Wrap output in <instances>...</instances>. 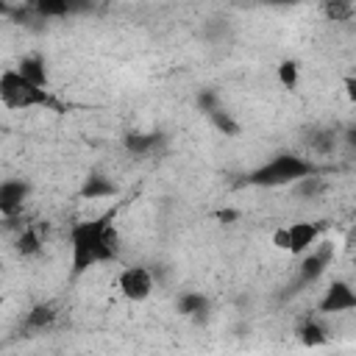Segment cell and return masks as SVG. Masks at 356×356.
Segmentation results:
<instances>
[{
    "instance_id": "cell-1",
    "label": "cell",
    "mask_w": 356,
    "mask_h": 356,
    "mask_svg": "<svg viewBox=\"0 0 356 356\" xmlns=\"http://www.w3.org/2000/svg\"><path fill=\"white\" fill-rule=\"evenodd\" d=\"M117 250H120V239L111 214L81 220L70 228V267L75 278L97 264L114 261Z\"/></svg>"
},
{
    "instance_id": "cell-2",
    "label": "cell",
    "mask_w": 356,
    "mask_h": 356,
    "mask_svg": "<svg viewBox=\"0 0 356 356\" xmlns=\"http://www.w3.org/2000/svg\"><path fill=\"white\" fill-rule=\"evenodd\" d=\"M0 97L6 108H58L56 97L44 89L31 83L17 67L3 70L0 75Z\"/></svg>"
},
{
    "instance_id": "cell-3",
    "label": "cell",
    "mask_w": 356,
    "mask_h": 356,
    "mask_svg": "<svg viewBox=\"0 0 356 356\" xmlns=\"http://www.w3.org/2000/svg\"><path fill=\"white\" fill-rule=\"evenodd\" d=\"M317 172L314 164L298 153H278L270 161H264L261 167H256L248 181L253 186H286V184H298L300 178Z\"/></svg>"
},
{
    "instance_id": "cell-4",
    "label": "cell",
    "mask_w": 356,
    "mask_h": 356,
    "mask_svg": "<svg viewBox=\"0 0 356 356\" xmlns=\"http://www.w3.org/2000/svg\"><path fill=\"white\" fill-rule=\"evenodd\" d=\"M117 289L125 300L131 303H142L153 295V273L142 264H131L125 270H120L117 275Z\"/></svg>"
},
{
    "instance_id": "cell-5",
    "label": "cell",
    "mask_w": 356,
    "mask_h": 356,
    "mask_svg": "<svg viewBox=\"0 0 356 356\" xmlns=\"http://www.w3.org/2000/svg\"><path fill=\"white\" fill-rule=\"evenodd\" d=\"M317 309L323 314H342V312H353L356 309V289L348 281H331L317 303Z\"/></svg>"
},
{
    "instance_id": "cell-6",
    "label": "cell",
    "mask_w": 356,
    "mask_h": 356,
    "mask_svg": "<svg viewBox=\"0 0 356 356\" xmlns=\"http://www.w3.org/2000/svg\"><path fill=\"white\" fill-rule=\"evenodd\" d=\"M331 256H334V245H331V242H317L312 250H306V253L300 256V267H298V278H300V284H312V281H317V278L325 273Z\"/></svg>"
},
{
    "instance_id": "cell-7",
    "label": "cell",
    "mask_w": 356,
    "mask_h": 356,
    "mask_svg": "<svg viewBox=\"0 0 356 356\" xmlns=\"http://www.w3.org/2000/svg\"><path fill=\"white\" fill-rule=\"evenodd\" d=\"M28 195H31L28 181H22V178H6L0 184V214L6 220L17 217L22 211V206H25Z\"/></svg>"
},
{
    "instance_id": "cell-8",
    "label": "cell",
    "mask_w": 356,
    "mask_h": 356,
    "mask_svg": "<svg viewBox=\"0 0 356 356\" xmlns=\"http://www.w3.org/2000/svg\"><path fill=\"white\" fill-rule=\"evenodd\" d=\"M286 236H289L286 253L303 256L306 250H312L320 242V225L317 222H309V220H298V222L286 225Z\"/></svg>"
},
{
    "instance_id": "cell-9",
    "label": "cell",
    "mask_w": 356,
    "mask_h": 356,
    "mask_svg": "<svg viewBox=\"0 0 356 356\" xmlns=\"http://www.w3.org/2000/svg\"><path fill=\"white\" fill-rule=\"evenodd\" d=\"M117 195V184L106 175H89L81 186V197H89V200H100V197H114Z\"/></svg>"
},
{
    "instance_id": "cell-10",
    "label": "cell",
    "mask_w": 356,
    "mask_h": 356,
    "mask_svg": "<svg viewBox=\"0 0 356 356\" xmlns=\"http://www.w3.org/2000/svg\"><path fill=\"white\" fill-rule=\"evenodd\" d=\"M175 306H178V312L181 314H186V317H206L209 314V298L203 295V292H181L178 295V300H175Z\"/></svg>"
},
{
    "instance_id": "cell-11",
    "label": "cell",
    "mask_w": 356,
    "mask_h": 356,
    "mask_svg": "<svg viewBox=\"0 0 356 356\" xmlns=\"http://www.w3.org/2000/svg\"><path fill=\"white\" fill-rule=\"evenodd\" d=\"M17 70L36 86H44L47 89V67H44V58L42 56H22Z\"/></svg>"
},
{
    "instance_id": "cell-12",
    "label": "cell",
    "mask_w": 356,
    "mask_h": 356,
    "mask_svg": "<svg viewBox=\"0 0 356 356\" xmlns=\"http://www.w3.org/2000/svg\"><path fill=\"white\" fill-rule=\"evenodd\" d=\"M53 323H56V306H50V303H36L25 317V328H31V331H44Z\"/></svg>"
},
{
    "instance_id": "cell-13",
    "label": "cell",
    "mask_w": 356,
    "mask_h": 356,
    "mask_svg": "<svg viewBox=\"0 0 356 356\" xmlns=\"http://www.w3.org/2000/svg\"><path fill=\"white\" fill-rule=\"evenodd\" d=\"M161 142V134L150 131V134H125V150L134 156H147L156 145Z\"/></svg>"
},
{
    "instance_id": "cell-14",
    "label": "cell",
    "mask_w": 356,
    "mask_h": 356,
    "mask_svg": "<svg viewBox=\"0 0 356 356\" xmlns=\"http://www.w3.org/2000/svg\"><path fill=\"white\" fill-rule=\"evenodd\" d=\"M298 339H300L303 345H309V348L328 345V334H325V328H323L317 320H312V317L300 323V328H298Z\"/></svg>"
},
{
    "instance_id": "cell-15",
    "label": "cell",
    "mask_w": 356,
    "mask_h": 356,
    "mask_svg": "<svg viewBox=\"0 0 356 356\" xmlns=\"http://www.w3.org/2000/svg\"><path fill=\"white\" fill-rule=\"evenodd\" d=\"M33 11L39 17H47V19H58V17H67L72 14V0H31Z\"/></svg>"
},
{
    "instance_id": "cell-16",
    "label": "cell",
    "mask_w": 356,
    "mask_h": 356,
    "mask_svg": "<svg viewBox=\"0 0 356 356\" xmlns=\"http://www.w3.org/2000/svg\"><path fill=\"white\" fill-rule=\"evenodd\" d=\"M17 253L19 256H33L42 250V236H39V228L36 225H25L19 234H17Z\"/></svg>"
},
{
    "instance_id": "cell-17",
    "label": "cell",
    "mask_w": 356,
    "mask_h": 356,
    "mask_svg": "<svg viewBox=\"0 0 356 356\" xmlns=\"http://www.w3.org/2000/svg\"><path fill=\"white\" fill-rule=\"evenodd\" d=\"M323 14L331 22H348L356 14L353 0H323Z\"/></svg>"
},
{
    "instance_id": "cell-18",
    "label": "cell",
    "mask_w": 356,
    "mask_h": 356,
    "mask_svg": "<svg viewBox=\"0 0 356 356\" xmlns=\"http://www.w3.org/2000/svg\"><path fill=\"white\" fill-rule=\"evenodd\" d=\"M275 75H278V83H281L284 89H295V86H298V81H300V67H298V61L286 58V61H281V64H278Z\"/></svg>"
},
{
    "instance_id": "cell-19",
    "label": "cell",
    "mask_w": 356,
    "mask_h": 356,
    "mask_svg": "<svg viewBox=\"0 0 356 356\" xmlns=\"http://www.w3.org/2000/svg\"><path fill=\"white\" fill-rule=\"evenodd\" d=\"M209 117H211V122L225 134V136H236L239 134V122L228 114V111H222V108H214V111H209Z\"/></svg>"
},
{
    "instance_id": "cell-20",
    "label": "cell",
    "mask_w": 356,
    "mask_h": 356,
    "mask_svg": "<svg viewBox=\"0 0 356 356\" xmlns=\"http://www.w3.org/2000/svg\"><path fill=\"white\" fill-rule=\"evenodd\" d=\"M273 245H275L278 250H286V248H289V236H286V225H281V228H275V231H273Z\"/></svg>"
},
{
    "instance_id": "cell-21",
    "label": "cell",
    "mask_w": 356,
    "mask_h": 356,
    "mask_svg": "<svg viewBox=\"0 0 356 356\" xmlns=\"http://www.w3.org/2000/svg\"><path fill=\"white\" fill-rule=\"evenodd\" d=\"M342 89H345V97H348V103H356V75H345V81H342Z\"/></svg>"
},
{
    "instance_id": "cell-22",
    "label": "cell",
    "mask_w": 356,
    "mask_h": 356,
    "mask_svg": "<svg viewBox=\"0 0 356 356\" xmlns=\"http://www.w3.org/2000/svg\"><path fill=\"white\" fill-rule=\"evenodd\" d=\"M267 6H298V3H303V0H264Z\"/></svg>"
},
{
    "instance_id": "cell-23",
    "label": "cell",
    "mask_w": 356,
    "mask_h": 356,
    "mask_svg": "<svg viewBox=\"0 0 356 356\" xmlns=\"http://www.w3.org/2000/svg\"><path fill=\"white\" fill-rule=\"evenodd\" d=\"M236 217H239V214H236V211H228V209L217 214V220H222V222H228V220H236Z\"/></svg>"
},
{
    "instance_id": "cell-24",
    "label": "cell",
    "mask_w": 356,
    "mask_h": 356,
    "mask_svg": "<svg viewBox=\"0 0 356 356\" xmlns=\"http://www.w3.org/2000/svg\"><path fill=\"white\" fill-rule=\"evenodd\" d=\"M348 142L356 147V128H350V131H348Z\"/></svg>"
}]
</instances>
